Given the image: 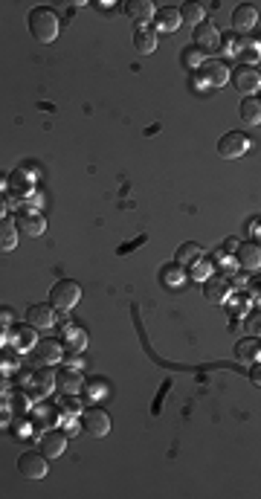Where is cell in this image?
Listing matches in <instances>:
<instances>
[{
    "label": "cell",
    "mask_w": 261,
    "mask_h": 499,
    "mask_svg": "<svg viewBox=\"0 0 261 499\" xmlns=\"http://www.w3.org/2000/svg\"><path fill=\"white\" fill-rule=\"evenodd\" d=\"M125 12H128V18H134L140 26H142V24H149L154 15H157V9H154L151 0H128V3H125Z\"/></svg>",
    "instance_id": "cell-16"
},
{
    "label": "cell",
    "mask_w": 261,
    "mask_h": 499,
    "mask_svg": "<svg viewBox=\"0 0 261 499\" xmlns=\"http://www.w3.org/2000/svg\"><path fill=\"white\" fill-rule=\"evenodd\" d=\"M198 262H203V250L198 244H183L180 250H177V264H183V267H194Z\"/></svg>",
    "instance_id": "cell-23"
},
{
    "label": "cell",
    "mask_w": 261,
    "mask_h": 499,
    "mask_svg": "<svg viewBox=\"0 0 261 499\" xmlns=\"http://www.w3.org/2000/svg\"><path fill=\"white\" fill-rule=\"evenodd\" d=\"M15 323V311L12 308H0V325H12Z\"/></svg>",
    "instance_id": "cell-31"
},
{
    "label": "cell",
    "mask_w": 261,
    "mask_h": 499,
    "mask_svg": "<svg viewBox=\"0 0 261 499\" xmlns=\"http://www.w3.org/2000/svg\"><path fill=\"white\" fill-rule=\"evenodd\" d=\"M230 78H233L235 90H241V93H255V90H258V85H261L258 70H255V67H250V64H241V67H235V70L230 73Z\"/></svg>",
    "instance_id": "cell-8"
},
{
    "label": "cell",
    "mask_w": 261,
    "mask_h": 499,
    "mask_svg": "<svg viewBox=\"0 0 261 499\" xmlns=\"http://www.w3.org/2000/svg\"><path fill=\"white\" fill-rule=\"evenodd\" d=\"M12 343H15V348H32V346L38 343V340H35V328H32V325H29V328H21L18 334L12 337Z\"/></svg>",
    "instance_id": "cell-26"
},
{
    "label": "cell",
    "mask_w": 261,
    "mask_h": 499,
    "mask_svg": "<svg viewBox=\"0 0 261 499\" xmlns=\"http://www.w3.org/2000/svg\"><path fill=\"white\" fill-rule=\"evenodd\" d=\"M61 360V343L58 340H38L32 346V363L35 366H56Z\"/></svg>",
    "instance_id": "cell-5"
},
{
    "label": "cell",
    "mask_w": 261,
    "mask_h": 499,
    "mask_svg": "<svg viewBox=\"0 0 261 499\" xmlns=\"http://www.w3.org/2000/svg\"><path fill=\"white\" fill-rule=\"evenodd\" d=\"M180 61L186 64V67H201V64L206 61V56H203V53L198 50V46H189V50H183Z\"/></svg>",
    "instance_id": "cell-27"
},
{
    "label": "cell",
    "mask_w": 261,
    "mask_h": 499,
    "mask_svg": "<svg viewBox=\"0 0 261 499\" xmlns=\"http://www.w3.org/2000/svg\"><path fill=\"white\" fill-rule=\"evenodd\" d=\"M194 46L206 56L209 50H218V44H221V35H218V26L215 24H209V21H203V24H198L194 26Z\"/></svg>",
    "instance_id": "cell-7"
},
{
    "label": "cell",
    "mask_w": 261,
    "mask_h": 499,
    "mask_svg": "<svg viewBox=\"0 0 261 499\" xmlns=\"http://www.w3.org/2000/svg\"><path fill=\"white\" fill-rule=\"evenodd\" d=\"M180 12V21H186V24H203V18H206V9L201 6V3H183V9H177Z\"/></svg>",
    "instance_id": "cell-24"
},
{
    "label": "cell",
    "mask_w": 261,
    "mask_h": 499,
    "mask_svg": "<svg viewBox=\"0 0 261 499\" xmlns=\"http://www.w3.org/2000/svg\"><path fill=\"white\" fill-rule=\"evenodd\" d=\"M238 244H241V241H235V238H230V241H226V244H224V253H226V255H233V253L238 250Z\"/></svg>",
    "instance_id": "cell-32"
},
{
    "label": "cell",
    "mask_w": 261,
    "mask_h": 499,
    "mask_svg": "<svg viewBox=\"0 0 261 499\" xmlns=\"http://www.w3.org/2000/svg\"><path fill=\"white\" fill-rule=\"evenodd\" d=\"M18 247V227L12 218H0V253H12Z\"/></svg>",
    "instance_id": "cell-19"
},
{
    "label": "cell",
    "mask_w": 261,
    "mask_h": 499,
    "mask_svg": "<svg viewBox=\"0 0 261 499\" xmlns=\"http://www.w3.org/2000/svg\"><path fill=\"white\" fill-rule=\"evenodd\" d=\"M29 32L32 38L41 41V44H53L58 38V15L47 6H35L29 12Z\"/></svg>",
    "instance_id": "cell-1"
},
{
    "label": "cell",
    "mask_w": 261,
    "mask_h": 499,
    "mask_svg": "<svg viewBox=\"0 0 261 499\" xmlns=\"http://www.w3.org/2000/svg\"><path fill=\"white\" fill-rule=\"evenodd\" d=\"M56 386L64 392V395H76L81 389V375L78 372H70V369H64V372L56 375Z\"/></svg>",
    "instance_id": "cell-21"
},
{
    "label": "cell",
    "mask_w": 261,
    "mask_h": 499,
    "mask_svg": "<svg viewBox=\"0 0 261 499\" xmlns=\"http://www.w3.org/2000/svg\"><path fill=\"white\" fill-rule=\"evenodd\" d=\"M241 122L244 125H250V128H255L258 122H261V105H258V99L255 96H247V99L241 102Z\"/></svg>",
    "instance_id": "cell-20"
},
{
    "label": "cell",
    "mask_w": 261,
    "mask_h": 499,
    "mask_svg": "<svg viewBox=\"0 0 261 499\" xmlns=\"http://www.w3.org/2000/svg\"><path fill=\"white\" fill-rule=\"evenodd\" d=\"M35 386H38L41 392H50L53 386H56V375L50 372V369H41V372L35 375Z\"/></svg>",
    "instance_id": "cell-29"
},
{
    "label": "cell",
    "mask_w": 261,
    "mask_h": 499,
    "mask_svg": "<svg viewBox=\"0 0 261 499\" xmlns=\"http://www.w3.org/2000/svg\"><path fill=\"white\" fill-rule=\"evenodd\" d=\"M134 50L140 56H151L157 50V29L137 26V32H134Z\"/></svg>",
    "instance_id": "cell-17"
},
{
    "label": "cell",
    "mask_w": 261,
    "mask_h": 499,
    "mask_svg": "<svg viewBox=\"0 0 261 499\" xmlns=\"http://www.w3.org/2000/svg\"><path fill=\"white\" fill-rule=\"evenodd\" d=\"M235 259L244 270H258L261 267V247L255 241H244V244H238V250H235Z\"/></svg>",
    "instance_id": "cell-12"
},
{
    "label": "cell",
    "mask_w": 261,
    "mask_h": 499,
    "mask_svg": "<svg viewBox=\"0 0 261 499\" xmlns=\"http://www.w3.org/2000/svg\"><path fill=\"white\" fill-rule=\"evenodd\" d=\"M78 299H81V287H78V282H73V279L56 282L53 291H50V305H53L56 311H70Z\"/></svg>",
    "instance_id": "cell-2"
},
{
    "label": "cell",
    "mask_w": 261,
    "mask_h": 499,
    "mask_svg": "<svg viewBox=\"0 0 261 499\" xmlns=\"http://www.w3.org/2000/svg\"><path fill=\"white\" fill-rule=\"evenodd\" d=\"M9 186L18 192V195H26V192H32V180H29V174L24 169H18L12 177H9Z\"/></svg>",
    "instance_id": "cell-25"
},
{
    "label": "cell",
    "mask_w": 261,
    "mask_h": 499,
    "mask_svg": "<svg viewBox=\"0 0 261 499\" xmlns=\"http://www.w3.org/2000/svg\"><path fill=\"white\" fill-rule=\"evenodd\" d=\"M26 323L32 328H53L58 323V316H56V308L53 305H29L26 308Z\"/></svg>",
    "instance_id": "cell-9"
},
{
    "label": "cell",
    "mask_w": 261,
    "mask_h": 499,
    "mask_svg": "<svg viewBox=\"0 0 261 499\" xmlns=\"http://www.w3.org/2000/svg\"><path fill=\"white\" fill-rule=\"evenodd\" d=\"M64 450H67V436H64V432L50 430V432H44V436H41V453L47 459H58Z\"/></svg>",
    "instance_id": "cell-13"
},
{
    "label": "cell",
    "mask_w": 261,
    "mask_h": 499,
    "mask_svg": "<svg viewBox=\"0 0 261 499\" xmlns=\"http://www.w3.org/2000/svg\"><path fill=\"white\" fill-rule=\"evenodd\" d=\"M15 227H18L24 235H29V238H38L47 230V221L41 215H35V212H21L18 218H15Z\"/></svg>",
    "instance_id": "cell-14"
},
{
    "label": "cell",
    "mask_w": 261,
    "mask_h": 499,
    "mask_svg": "<svg viewBox=\"0 0 261 499\" xmlns=\"http://www.w3.org/2000/svg\"><path fill=\"white\" fill-rule=\"evenodd\" d=\"M21 366V354L18 348H12V351H0V369H6V372H12V369H18Z\"/></svg>",
    "instance_id": "cell-28"
},
{
    "label": "cell",
    "mask_w": 261,
    "mask_h": 499,
    "mask_svg": "<svg viewBox=\"0 0 261 499\" xmlns=\"http://www.w3.org/2000/svg\"><path fill=\"white\" fill-rule=\"evenodd\" d=\"M247 149H250L247 137L238 134V131H230V134H224L218 139V154L224 160H238V157H244V151H247Z\"/></svg>",
    "instance_id": "cell-4"
},
{
    "label": "cell",
    "mask_w": 261,
    "mask_h": 499,
    "mask_svg": "<svg viewBox=\"0 0 261 499\" xmlns=\"http://www.w3.org/2000/svg\"><path fill=\"white\" fill-rule=\"evenodd\" d=\"M154 21H157V29H160V32H174L177 26L183 24V21H180V12L171 9V6H166L162 12H157Z\"/></svg>",
    "instance_id": "cell-22"
},
{
    "label": "cell",
    "mask_w": 261,
    "mask_h": 499,
    "mask_svg": "<svg viewBox=\"0 0 261 499\" xmlns=\"http://www.w3.org/2000/svg\"><path fill=\"white\" fill-rule=\"evenodd\" d=\"M81 430H85L87 436H93V439L108 436V432H110V418H108V412L99 409V407L85 409V412H81Z\"/></svg>",
    "instance_id": "cell-3"
},
{
    "label": "cell",
    "mask_w": 261,
    "mask_h": 499,
    "mask_svg": "<svg viewBox=\"0 0 261 499\" xmlns=\"http://www.w3.org/2000/svg\"><path fill=\"white\" fill-rule=\"evenodd\" d=\"M238 38L235 35H226V38H221V44H218V50H224L226 56H233V53H238Z\"/></svg>",
    "instance_id": "cell-30"
},
{
    "label": "cell",
    "mask_w": 261,
    "mask_h": 499,
    "mask_svg": "<svg viewBox=\"0 0 261 499\" xmlns=\"http://www.w3.org/2000/svg\"><path fill=\"white\" fill-rule=\"evenodd\" d=\"M258 354H261V346L255 337H244V340L235 343V360L238 363H258Z\"/></svg>",
    "instance_id": "cell-18"
},
{
    "label": "cell",
    "mask_w": 261,
    "mask_h": 499,
    "mask_svg": "<svg viewBox=\"0 0 261 499\" xmlns=\"http://www.w3.org/2000/svg\"><path fill=\"white\" fill-rule=\"evenodd\" d=\"M255 21H258V6H255V3H241V6H235V12H233V26H235V29L250 32V29L255 26Z\"/></svg>",
    "instance_id": "cell-15"
},
{
    "label": "cell",
    "mask_w": 261,
    "mask_h": 499,
    "mask_svg": "<svg viewBox=\"0 0 261 499\" xmlns=\"http://www.w3.org/2000/svg\"><path fill=\"white\" fill-rule=\"evenodd\" d=\"M230 282H226L224 276H209V279H203V296L209 299V302H215V305H224L226 299H230Z\"/></svg>",
    "instance_id": "cell-11"
},
{
    "label": "cell",
    "mask_w": 261,
    "mask_h": 499,
    "mask_svg": "<svg viewBox=\"0 0 261 499\" xmlns=\"http://www.w3.org/2000/svg\"><path fill=\"white\" fill-rule=\"evenodd\" d=\"M18 471H21V476H26L32 482L44 479L47 476V456L44 453H24L18 459Z\"/></svg>",
    "instance_id": "cell-6"
},
{
    "label": "cell",
    "mask_w": 261,
    "mask_h": 499,
    "mask_svg": "<svg viewBox=\"0 0 261 499\" xmlns=\"http://www.w3.org/2000/svg\"><path fill=\"white\" fill-rule=\"evenodd\" d=\"M201 73H203V82L209 87H224L226 82H230V67H226L224 61H203Z\"/></svg>",
    "instance_id": "cell-10"
}]
</instances>
